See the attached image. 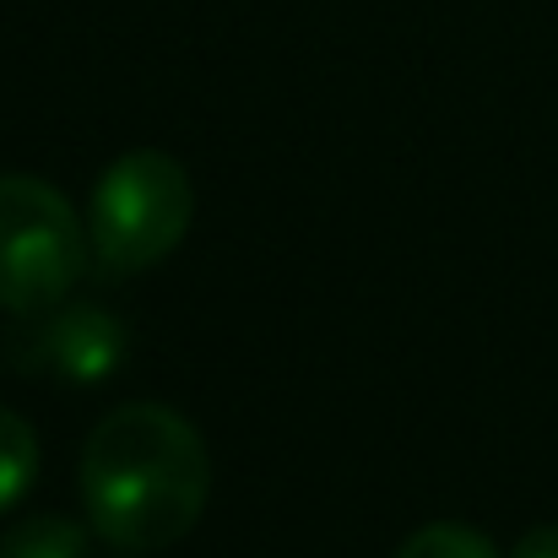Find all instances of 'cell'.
Instances as JSON below:
<instances>
[{
    "mask_svg": "<svg viewBox=\"0 0 558 558\" xmlns=\"http://www.w3.org/2000/svg\"><path fill=\"white\" fill-rule=\"evenodd\" d=\"M396 558H499V548L477 532V526H461V521H434L423 532H412Z\"/></svg>",
    "mask_w": 558,
    "mask_h": 558,
    "instance_id": "cell-7",
    "label": "cell"
},
{
    "mask_svg": "<svg viewBox=\"0 0 558 558\" xmlns=\"http://www.w3.org/2000/svg\"><path fill=\"white\" fill-rule=\"evenodd\" d=\"M0 558H87V526L65 515H27L0 537Z\"/></svg>",
    "mask_w": 558,
    "mask_h": 558,
    "instance_id": "cell-6",
    "label": "cell"
},
{
    "mask_svg": "<svg viewBox=\"0 0 558 558\" xmlns=\"http://www.w3.org/2000/svg\"><path fill=\"white\" fill-rule=\"evenodd\" d=\"M190 217H195V185L185 163L158 147H136L114 158L93 185V233H87L93 260L109 277L153 271L185 244Z\"/></svg>",
    "mask_w": 558,
    "mask_h": 558,
    "instance_id": "cell-2",
    "label": "cell"
},
{
    "mask_svg": "<svg viewBox=\"0 0 558 558\" xmlns=\"http://www.w3.org/2000/svg\"><path fill=\"white\" fill-rule=\"evenodd\" d=\"M33 483H38V434L22 412L0 407V515L16 510Z\"/></svg>",
    "mask_w": 558,
    "mask_h": 558,
    "instance_id": "cell-5",
    "label": "cell"
},
{
    "mask_svg": "<svg viewBox=\"0 0 558 558\" xmlns=\"http://www.w3.org/2000/svg\"><path fill=\"white\" fill-rule=\"evenodd\" d=\"M125 558H136V554H125Z\"/></svg>",
    "mask_w": 558,
    "mask_h": 558,
    "instance_id": "cell-9",
    "label": "cell"
},
{
    "mask_svg": "<svg viewBox=\"0 0 558 558\" xmlns=\"http://www.w3.org/2000/svg\"><path fill=\"white\" fill-rule=\"evenodd\" d=\"M211 499V456L185 412L163 401L114 407L82 450L87 526L125 548L158 554L180 543Z\"/></svg>",
    "mask_w": 558,
    "mask_h": 558,
    "instance_id": "cell-1",
    "label": "cell"
},
{
    "mask_svg": "<svg viewBox=\"0 0 558 558\" xmlns=\"http://www.w3.org/2000/svg\"><path fill=\"white\" fill-rule=\"evenodd\" d=\"M93 260L76 206L33 174H0V310L44 315L71 299Z\"/></svg>",
    "mask_w": 558,
    "mask_h": 558,
    "instance_id": "cell-3",
    "label": "cell"
},
{
    "mask_svg": "<svg viewBox=\"0 0 558 558\" xmlns=\"http://www.w3.org/2000/svg\"><path fill=\"white\" fill-rule=\"evenodd\" d=\"M22 320L27 326L5 348V359L22 374H54L65 385H104L131 359V331L98 304H54Z\"/></svg>",
    "mask_w": 558,
    "mask_h": 558,
    "instance_id": "cell-4",
    "label": "cell"
},
{
    "mask_svg": "<svg viewBox=\"0 0 558 558\" xmlns=\"http://www.w3.org/2000/svg\"><path fill=\"white\" fill-rule=\"evenodd\" d=\"M510 558H558V526H532V532L510 548Z\"/></svg>",
    "mask_w": 558,
    "mask_h": 558,
    "instance_id": "cell-8",
    "label": "cell"
}]
</instances>
